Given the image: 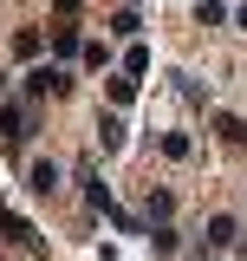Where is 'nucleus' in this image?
Wrapping results in <instances>:
<instances>
[{
  "mask_svg": "<svg viewBox=\"0 0 247 261\" xmlns=\"http://www.w3.org/2000/svg\"><path fill=\"white\" fill-rule=\"evenodd\" d=\"M215 137H221V144H241V137H247V124L234 118V111H215Z\"/></svg>",
  "mask_w": 247,
  "mask_h": 261,
  "instance_id": "nucleus-7",
  "label": "nucleus"
},
{
  "mask_svg": "<svg viewBox=\"0 0 247 261\" xmlns=\"http://www.w3.org/2000/svg\"><path fill=\"white\" fill-rule=\"evenodd\" d=\"M104 92H111V105H130V98H137V72H111Z\"/></svg>",
  "mask_w": 247,
  "mask_h": 261,
  "instance_id": "nucleus-6",
  "label": "nucleus"
},
{
  "mask_svg": "<svg viewBox=\"0 0 247 261\" xmlns=\"http://www.w3.org/2000/svg\"><path fill=\"white\" fill-rule=\"evenodd\" d=\"M111 33H117V39H137V33H143V20H137V7H123V13H111Z\"/></svg>",
  "mask_w": 247,
  "mask_h": 261,
  "instance_id": "nucleus-9",
  "label": "nucleus"
},
{
  "mask_svg": "<svg viewBox=\"0 0 247 261\" xmlns=\"http://www.w3.org/2000/svg\"><path fill=\"white\" fill-rule=\"evenodd\" d=\"M0 92H7V72H0Z\"/></svg>",
  "mask_w": 247,
  "mask_h": 261,
  "instance_id": "nucleus-19",
  "label": "nucleus"
},
{
  "mask_svg": "<svg viewBox=\"0 0 247 261\" xmlns=\"http://www.w3.org/2000/svg\"><path fill=\"white\" fill-rule=\"evenodd\" d=\"M26 190H33V196H52V190H59V163H52V157L26 163Z\"/></svg>",
  "mask_w": 247,
  "mask_h": 261,
  "instance_id": "nucleus-2",
  "label": "nucleus"
},
{
  "mask_svg": "<svg viewBox=\"0 0 247 261\" xmlns=\"http://www.w3.org/2000/svg\"><path fill=\"white\" fill-rule=\"evenodd\" d=\"M163 157H169V163L189 157V137H182V130H169V137H163Z\"/></svg>",
  "mask_w": 247,
  "mask_h": 261,
  "instance_id": "nucleus-12",
  "label": "nucleus"
},
{
  "mask_svg": "<svg viewBox=\"0 0 247 261\" xmlns=\"http://www.w3.org/2000/svg\"><path fill=\"white\" fill-rule=\"evenodd\" d=\"M123 7H143V0H123Z\"/></svg>",
  "mask_w": 247,
  "mask_h": 261,
  "instance_id": "nucleus-18",
  "label": "nucleus"
},
{
  "mask_svg": "<svg viewBox=\"0 0 247 261\" xmlns=\"http://www.w3.org/2000/svg\"><path fill=\"white\" fill-rule=\"evenodd\" d=\"M98 137H104V150H117V144H123V124H117V118H98Z\"/></svg>",
  "mask_w": 247,
  "mask_h": 261,
  "instance_id": "nucleus-14",
  "label": "nucleus"
},
{
  "mask_svg": "<svg viewBox=\"0 0 247 261\" xmlns=\"http://www.w3.org/2000/svg\"><path fill=\"white\" fill-rule=\"evenodd\" d=\"M13 53H20V59H33V53H39V33L20 27V33H13Z\"/></svg>",
  "mask_w": 247,
  "mask_h": 261,
  "instance_id": "nucleus-13",
  "label": "nucleus"
},
{
  "mask_svg": "<svg viewBox=\"0 0 247 261\" xmlns=\"http://www.w3.org/2000/svg\"><path fill=\"white\" fill-rule=\"evenodd\" d=\"M72 79H65V65H33L26 72V98H46V92H65Z\"/></svg>",
  "mask_w": 247,
  "mask_h": 261,
  "instance_id": "nucleus-1",
  "label": "nucleus"
},
{
  "mask_svg": "<svg viewBox=\"0 0 247 261\" xmlns=\"http://www.w3.org/2000/svg\"><path fill=\"white\" fill-rule=\"evenodd\" d=\"M52 53H59V59H72V53H85V39H78V27H59V33H52Z\"/></svg>",
  "mask_w": 247,
  "mask_h": 261,
  "instance_id": "nucleus-8",
  "label": "nucleus"
},
{
  "mask_svg": "<svg viewBox=\"0 0 247 261\" xmlns=\"http://www.w3.org/2000/svg\"><path fill=\"white\" fill-rule=\"evenodd\" d=\"M0 235H7V242H20V248H33V242H39V235H33V228L20 222V216H13L7 202H0Z\"/></svg>",
  "mask_w": 247,
  "mask_h": 261,
  "instance_id": "nucleus-3",
  "label": "nucleus"
},
{
  "mask_svg": "<svg viewBox=\"0 0 247 261\" xmlns=\"http://www.w3.org/2000/svg\"><path fill=\"white\" fill-rule=\"evenodd\" d=\"M85 65H98V72H104V65H111V46H104V39H85Z\"/></svg>",
  "mask_w": 247,
  "mask_h": 261,
  "instance_id": "nucleus-15",
  "label": "nucleus"
},
{
  "mask_svg": "<svg viewBox=\"0 0 247 261\" xmlns=\"http://www.w3.org/2000/svg\"><path fill=\"white\" fill-rule=\"evenodd\" d=\"M208 242L228 248V242H234V216H215V222H208Z\"/></svg>",
  "mask_w": 247,
  "mask_h": 261,
  "instance_id": "nucleus-11",
  "label": "nucleus"
},
{
  "mask_svg": "<svg viewBox=\"0 0 247 261\" xmlns=\"http://www.w3.org/2000/svg\"><path fill=\"white\" fill-rule=\"evenodd\" d=\"M234 27H241V33H247V7H241V13H234Z\"/></svg>",
  "mask_w": 247,
  "mask_h": 261,
  "instance_id": "nucleus-17",
  "label": "nucleus"
},
{
  "mask_svg": "<svg viewBox=\"0 0 247 261\" xmlns=\"http://www.w3.org/2000/svg\"><path fill=\"white\" fill-rule=\"evenodd\" d=\"M26 105H7V111H0V130H7V144H20V137H26Z\"/></svg>",
  "mask_w": 247,
  "mask_h": 261,
  "instance_id": "nucleus-5",
  "label": "nucleus"
},
{
  "mask_svg": "<svg viewBox=\"0 0 247 261\" xmlns=\"http://www.w3.org/2000/svg\"><path fill=\"white\" fill-rule=\"evenodd\" d=\"M85 202H91L98 216H111L117 202H111V183H98V170H85Z\"/></svg>",
  "mask_w": 247,
  "mask_h": 261,
  "instance_id": "nucleus-4",
  "label": "nucleus"
},
{
  "mask_svg": "<svg viewBox=\"0 0 247 261\" xmlns=\"http://www.w3.org/2000/svg\"><path fill=\"white\" fill-rule=\"evenodd\" d=\"M150 248H156V255H176V228L156 222V228H150Z\"/></svg>",
  "mask_w": 247,
  "mask_h": 261,
  "instance_id": "nucleus-10",
  "label": "nucleus"
},
{
  "mask_svg": "<svg viewBox=\"0 0 247 261\" xmlns=\"http://www.w3.org/2000/svg\"><path fill=\"white\" fill-rule=\"evenodd\" d=\"M169 209H176V196H169V190H156V196H150V216H156V222H169Z\"/></svg>",
  "mask_w": 247,
  "mask_h": 261,
  "instance_id": "nucleus-16",
  "label": "nucleus"
}]
</instances>
